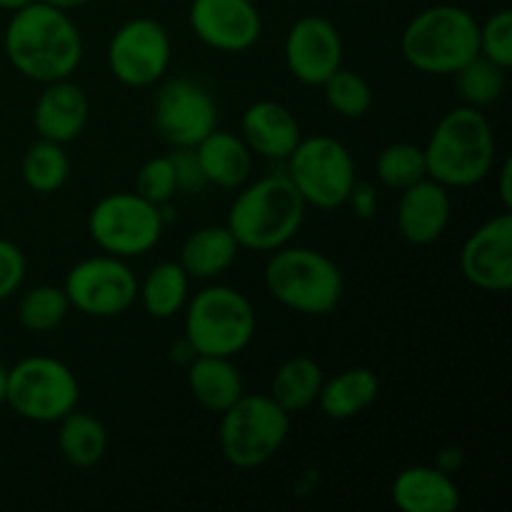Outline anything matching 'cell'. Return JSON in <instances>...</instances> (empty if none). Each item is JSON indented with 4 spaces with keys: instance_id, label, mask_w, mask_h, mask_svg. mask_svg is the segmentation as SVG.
Here are the masks:
<instances>
[{
    "instance_id": "cell-1",
    "label": "cell",
    "mask_w": 512,
    "mask_h": 512,
    "mask_svg": "<svg viewBox=\"0 0 512 512\" xmlns=\"http://www.w3.org/2000/svg\"><path fill=\"white\" fill-rule=\"evenodd\" d=\"M8 63L23 78L53 83L70 78L83 60V35L65 10L33 0L13 10L3 33Z\"/></svg>"
},
{
    "instance_id": "cell-2",
    "label": "cell",
    "mask_w": 512,
    "mask_h": 512,
    "mask_svg": "<svg viewBox=\"0 0 512 512\" xmlns=\"http://www.w3.org/2000/svg\"><path fill=\"white\" fill-rule=\"evenodd\" d=\"M238 190L225 225L240 248L273 253L303 228L308 205L285 173L265 175Z\"/></svg>"
},
{
    "instance_id": "cell-3",
    "label": "cell",
    "mask_w": 512,
    "mask_h": 512,
    "mask_svg": "<svg viewBox=\"0 0 512 512\" xmlns=\"http://www.w3.org/2000/svg\"><path fill=\"white\" fill-rule=\"evenodd\" d=\"M428 178L445 188H473L495 168V135L485 113L473 105L448 110L425 145Z\"/></svg>"
},
{
    "instance_id": "cell-4",
    "label": "cell",
    "mask_w": 512,
    "mask_h": 512,
    "mask_svg": "<svg viewBox=\"0 0 512 512\" xmlns=\"http://www.w3.org/2000/svg\"><path fill=\"white\" fill-rule=\"evenodd\" d=\"M480 23L470 10L453 3L423 8L400 35V53L418 73L455 75L480 55Z\"/></svg>"
},
{
    "instance_id": "cell-5",
    "label": "cell",
    "mask_w": 512,
    "mask_h": 512,
    "mask_svg": "<svg viewBox=\"0 0 512 512\" xmlns=\"http://www.w3.org/2000/svg\"><path fill=\"white\" fill-rule=\"evenodd\" d=\"M265 288L283 308L298 315H328L345 293V278L330 255L283 245L265 263Z\"/></svg>"
},
{
    "instance_id": "cell-6",
    "label": "cell",
    "mask_w": 512,
    "mask_h": 512,
    "mask_svg": "<svg viewBox=\"0 0 512 512\" xmlns=\"http://www.w3.org/2000/svg\"><path fill=\"white\" fill-rule=\"evenodd\" d=\"M185 313L183 338L193 345L195 355L235 358L255 335L253 303L230 285H208L190 295Z\"/></svg>"
},
{
    "instance_id": "cell-7",
    "label": "cell",
    "mask_w": 512,
    "mask_h": 512,
    "mask_svg": "<svg viewBox=\"0 0 512 512\" xmlns=\"http://www.w3.org/2000/svg\"><path fill=\"white\" fill-rule=\"evenodd\" d=\"M290 435V415L270 395L243 393L220 413L218 445L225 463L253 470L273 460Z\"/></svg>"
},
{
    "instance_id": "cell-8",
    "label": "cell",
    "mask_w": 512,
    "mask_h": 512,
    "mask_svg": "<svg viewBox=\"0 0 512 512\" xmlns=\"http://www.w3.org/2000/svg\"><path fill=\"white\" fill-rule=\"evenodd\" d=\"M285 175L303 195L305 205L318 210L343 208L355 185V160L348 145L330 135L300 138L285 160Z\"/></svg>"
},
{
    "instance_id": "cell-9",
    "label": "cell",
    "mask_w": 512,
    "mask_h": 512,
    "mask_svg": "<svg viewBox=\"0 0 512 512\" xmlns=\"http://www.w3.org/2000/svg\"><path fill=\"white\" fill-rule=\"evenodd\" d=\"M80 385L63 360L48 355L23 358L8 368L5 405L30 423H58L78 408Z\"/></svg>"
},
{
    "instance_id": "cell-10",
    "label": "cell",
    "mask_w": 512,
    "mask_h": 512,
    "mask_svg": "<svg viewBox=\"0 0 512 512\" xmlns=\"http://www.w3.org/2000/svg\"><path fill=\"white\" fill-rule=\"evenodd\" d=\"M165 218L160 205L138 193H110L93 205L88 233L103 253L115 258H140L160 243Z\"/></svg>"
},
{
    "instance_id": "cell-11",
    "label": "cell",
    "mask_w": 512,
    "mask_h": 512,
    "mask_svg": "<svg viewBox=\"0 0 512 512\" xmlns=\"http://www.w3.org/2000/svg\"><path fill=\"white\" fill-rule=\"evenodd\" d=\"M70 308L88 318H118L138 300V278L128 260L93 255L68 270L63 283Z\"/></svg>"
},
{
    "instance_id": "cell-12",
    "label": "cell",
    "mask_w": 512,
    "mask_h": 512,
    "mask_svg": "<svg viewBox=\"0 0 512 512\" xmlns=\"http://www.w3.org/2000/svg\"><path fill=\"white\" fill-rule=\"evenodd\" d=\"M173 60V40L153 18L125 20L108 43V68L128 88H150L165 78Z\"/></svg>"
},
{
    "instance_id": "cell-13",
    "label": "cell",
    "mask_w": 512,
    "mask_h": 512,
    "mask_svg": "<svg viewBox=\"0 0 512 512\" xmlns=\"http://www.w3.org/2000/svg\"><path fill=\"white\" fill-rule=\"evenodd\" d=\"M155 128L170 148H195L218 128V103L195 78H168L155 93Z\"/></svg>"
},
{
    "instance_id": "cell-14",
    "label": "cell",
    "mask_w": 512,
    "mask_h": 512,
    "mask_svg": "<svg viewBox=\"0 0 512 512\" xmlns=\"http://www.w3.org/2000/svg\"><path fill=\"white\" fill-rule=\"evenodd\" d=\"M283 58L298 83L320 88L335 70L343 68L340 30L323 15H303L285 35Z\"/></svg>"
},
{
    "instance_id": "cell-15",
    "label": "cell",
    "mask_w": 512,
    "mask_h": 512,
    "mask_svg": "<svg viewBox=\"0 0 512 512\" xmlns=\"http://www.w3.org/2000/svg\"><path fill=\"white\" fill-rule=\"evenodd\" d=\"M460 273L473 288L485 293H508L512 288V215L503 210L485 220L460 248Z\"/></svg>"
},
{
    "instance_id": "cell-16",
    "label": "cell",
    "mask_w": 512,
    "mask_h": 512,
    "mask_svg": "<svg viewBox=\"0 0 512 512\" xmlns=\"http://www.w3.org/2000/svg\"><path fill=\"white\" fill-rule=\"evenodd\" d=\"M188 20L195 38L220 53H245L263 35L255 0H193Z\"/></svg>"
},
{
    "instance_id": "cell-17",
    "label": "cell",
    "mask_w": 512,
    "mask_h": 512,
    "mask_svg": "<svg viewBox=\"0 0 512 512\" xmlns=\"http://www.w3.org/2000/svg\"><path fill=\"white\" fill-rule=\"evenodd\" d=\"M453 218L450 188L425 175L418 183L400 190L395 225L410 245H430L443 238Z\"/></svg>"
},
{
    "instance_id": "cell-18",
    "label": "cell",
    "mask_w": 512,
    "mask_h": 512,
    "mask_svg": "<svg viewBox=\"0 0 512 512\" xmlns=\"http://www.w3.org/2000/svg\"><path fill=\"white\" fill-rule=\"evenodd\" d=\"M90 118L88 93L70 78L43 83L33 108V128L38 138L53 143H73L80 138Z\"/></svg>"
},
{
    "instance_id": "cell-19",
    "label": "cell",
    "mask_w": 512,
    "mask_h": 512,
    "mask_svg": "<svg viewBox=\"0 0 512 512\" xmlns=\"http://www.w3.org/2000/svg\"><path fill=\"white\" fill-rule=\"evenodd\" d=\"M240 138L250 153L268 160H288L295 145L300 143V123L278 100H255L243 110L240 118Z\"/></svg>"
},
{
    "instance_id": "cell-20",
    "label": "cell",
    "mask_w": 512,
    "mask_h": 512,
    "mask_svg": "<svg viewBox=\"0 0 512 512\" xmlns=\"http://www.w3.org/2000/svg\"><path fill=\"white\" fill-rule=\"evenodd\" d=\"M390 495L403 512H455L463 503L453 475L438 465H410L400 470Z\"/></svg>"
},
{
    "instance_id": "cell-21",
    "label": "cell",
    "mask_w": 512,
    "mask_h": 512,
    "mask_svg": "<svg viewBox=\"0 0 512 512\" xmlns=\"http://www.w3.org/2000/svg\"><path fill=\"white\" fill-rule=\"evenodd\" d=\"M190 395L208 413H225L235 400L243 398L245 383L233 358L195 355L185 368Z\"/></svg>"
},
{
    "instance_id": "cell-22",
    "label": "cell",
    "mask_w": 512,
    "mask_h": 512,
    "mask_svg": "<svg viewBox=\"0 0 512 512\" xmlns=\"http://www.w3.org/2000/svg\"><path fill=\"white\" fill-rule=\"evenodd\" d=\"M195 155L208 185L225 190L243 188L253 173V153L240 135L218 130L195 145Z\"/></svg>"
},
{
    "instance_id": "cell-23",
    "label": "cell",
    "mask_w": 512,
    "mask_h": 512,
    "mask_svg": "<svg viewBox=\"0 0 512 512\" xmlns=\"http://www.w3.org/2000/svg\"><path fill=\"white\" fill-rule=\"evenodd\" d=\"M380 380L370 368L355 365L335 373L333 378L323 380L318 405L325 418L350 420L370 408L378 400Z\"/></svg>"
},
{
    "instance_id": "cell-24",
    "label": "cell",
    "mask_w": 512,
    "mask_h": 512,
    "mask_svg": "<svg viewBox=\"0 0 512 512\" xmlns=\"http://www.w3.org/2000/svg\"><path fill=\"white\" fill-rule=\"evenodd\" d=\"M238 250L240 245L228 225H205L185 238L178 263L190 280H213L235 263Z\"/></svg>"
},
{
    "instance_id": "cell-25",
    "label": "cell",
    "mask_w": 512,
    "mask_h": 512,
    "mask_svg": "<svg viewBox=\"0 0 512 512\" xmlns=\"http://www.w3.org/2000/svg\"><path fill=\"white\" fill-rule=\"evenodd\" d=\"M138 300L150 318H175L178 313H183L190 300V275L185 273L178 260L153 265L143 283L138 280Z\"/></svg>"
},
{
    "instance_id": "cell-26",
    "label": "cell",
    "mask_w": 512,
    "mask_h": 512,
    "mask_svg": "<svg viewBox=\"0 0 512 512\" xmlns=\"http://www.w3.org/2000/svg\"><path fill=\"white\" fill-rule=\"evenodd\" d=\"M323 380L325 373L318 360L308 358V355H295L275 370L268 395L288 415L303 413L310 405L318 403Z\"/></svg>"
},
{
    "instance_id": "cell-27",
    "label": "cell",
    "mask_w": 512,
    "mask_h": 512,
    "mask_svg": "<svg viewBox=\"0 0 512 512\" xmlns=\"http://www.w3.org/2000/svg\"><path fill=\"white\" fill-rule=\"evenodd\" d=\"M58 450L73 468H93L105 458L108 430L95 415L75 408L58 420Z\"/></svg>"
},
{
    "instance_id": "cell-28",
    "label": "cell",
    "mask_w": 512,
    "mask_h": 512,
    "mask_svg": "<svg viewBox=\"0 0 512 512\" xmlns=\"http://www.w3.org/2000/svg\"><path fill=\"white\" fill-rule=\"evenodd\" d=\"M20 175H23V183L33 193H58L68 183L70 175V158L65 153V145L38 138V143H33L25 150L23 163H20Z\"/></svg>"
},
{
    "instance_id": "cell-29",
    "label": "cell",
    "mask_w": 512,
    "mask_h": 512,
    "mask_svg": "<svg viewBox=\"0 0 512 512\" xmlns=\"http://www.w3.org/2000/svg\"><path fill=\"white\" fill-rule=\"evenodd\" d=\"M68 313V295L58 285H35L18 303V323L28 333H53Z\"/></svg>"
},
{
    "instance_id": "cell-30",
    "label": "cell",
    "mask_w": 512,
    "mask_h": 512,
    "mask_svg": "<svg viewBox=\"0 0 512 512\" xmlns=\"http://www.w3.org/2000/svg\"><path fill=\"white\" fill-rule=\"evenodd\" d=\"M455 80H458L463 103L483 110L503 98L505 85H508V70L478 55V58H473L455 73Z\"/></svg>"
},
{
    "instance_id": "cell-31",
    "label": "cell",
    "mask_w": 512,
    "mask_h": 512,
    "mask_svg": "<svg viewBox=\"0 0 512 512\" xmlns=\"http://www.w3.org/2000/svg\"><path fill=\"white\" fill-rule=\"evenodd\" d=\"M375 173L378 180L390 190H405L408 185L418 183L428 175L425 165V150L413 143H393L385 145L375 160Z\"/></svg>"
},
{
    "instance_id": "cell-32",
    "label": "cell",
    "mask_w": 512,
    "mask_h": 512,
    "mask_svg": "<svg viewBox=\"0 0 512 512\" xmlns=\"http://www.w3.org/2000/svg\"><path fill=\"white\" fill-rule=\"evenodd\" d=\"M320 88H323L325 103L340 118L358 120L368 115V110L373 108V90H370L368 80L360 73H355V70L338 68Z\"/></svg>"
},
{
    "instance_id": "cell-33",
    "label": "cell",
    "mask_w": 512,
    "mask_h": 512,
    "mask_svg": "<svg viewBox=\"0 0 512 512\" xmlns=\"http://www.w3.org/2000/svg\"><path fill=\"white\" fill-rule=\"evenodd\" d=\"M135 193L143 195L145 200L155 205H165L173 200V195L178 193V180H175L170 153L143 163V168L138 170V178H135Z\"/></svg>"
},
{
    "instance_id": "cell-34",
    "label": "cell",
    "mask_w": 512,
    "mask_h": 512,
    "mask_svg": "<svg viewBox=\"0 0 512 512\" xmlns=\"http://www.w3.org/2000/svg\"><path fill=\"white\" fill-rule=\"evenodd\" d=\"M478 43H480V55L493 63H498L500 68L510 70L512 65V13L508 8L498 10L490 18H485L480 23L478 30Z\"/></svg>"
},
{
    "instance_id": "cell-35",
    "label": "cell",
    "mask_w": 512,
    "mask_h": 512,
    "mask_svg": "<svg viewBox=\"0 0 512 512\" xmlns=\"http://www.w3.org/2000/svg\"><path fill=\"white\" fill-rule=\"evenodd\" d=\"M25 253L13 243V240L0 238V303L10 295L18 293L25 278Z\"/></svg>"
},
{
    "instance_id": "cell-36",
    "label": "cell",
    "mask_w": 512,
    "mask_h": 512,
    "mask_svg": "<svg viewBox=\"0 0 512 512\" xmlns=\"http://www.w3.org/2000/svg\"><path fill=\"white\" fill-rule=\"evenodd\" d=\"M170 160H173L175 180H178V193H200L208 185L195 148H173Z\"/></svg>"
},
{
    "instance_id": "cell-37",
    "label": "cell",
    "mask_w": 512,
    "mask_h": 512,
    "mask_svg": "<svg viewBox=\"0 0 512 512\" xmlns=\"http://www.w3.org/2000/svg\"><path fill=\"white\" fill-rule=\"evenodd\" d=\"M345 205H350L360 220H370L378 213V193H375V188L370 183H358V180H355Z\"/></svg>"
},
{
    "instance_id": "cell-38",
    "label": "cell",
    "mask_w": 512,
    "mask_h": 512,
    "mask_svg": "<svg viewBox=\"0 0 512 512\" xmlns=\"http://www.w3.org/2000/svg\"><path fill=\"white\" fill-rule=\"evenodd\" d=\"M498 175H500V180H498L500 200H503V208L510 210L512 208V183H510V178H512V160L510 158L505 160L503 168L498 170Z\"/></svg>"
},
{
    "instance_id": "cell-39",
    "label": "cell",
    "mask_w": 512,
    "mask_h": 512,
    "mask_svg": "<svg viewBox=\"0 0 512 512\" xmlns=\"http://www.w3.org/2000/svg\"><path fill=\"white\" fill-rule=\"evenodd\" d=\"M438 465L440 470H445V473H450L453 475L455 470L460 468V465H463V450L460 448H453V445H450V448H445L443 453L438 455Z\"/></svg>"
},
{
    "instance_id": "cell-40",
    "label": "cell",
    "mask_w": 512,
    "mask_h": 512,
    "mask_svg": "<svg viewBox=\"0 0 512 512\" xmlns=\"http://www.w3.org/2000/svg\"><path fill=\"white\" fill-rule=\"evenodd\" d=\"M193 358H195V350H193V345H190L185 338L178 340V343L170 348V360H175V363L183 365V368H188V363Z\"/></svg>"
},
{
    "instance_id": "cell-41",
    "label": "cell",
    "mask_w": 512,
    "mask_h": 512,
    "mask_svg": "<svg viewBox=\"0 0 512 512\" xmlns=\"http://www.w3.org/2000/svg\"><path fill=\"white\" fill-rule=\"evenodd\" d=\"M45 3L53 5V8L65 10V13H70V10H78V8H83V5H88L90 0H45Z\"/></svg>"
},
{
    "instance_id": "cell-42",
    "label": "cell",
    "mask_w": 512,
    "mask_h": 512,
    "mask_svg": "<svg viewBox=\"0 0 512 512\" xmlns=\"http://www.w3.org/2000/svg\"><path fill=\"white\" fill-rule=\"evenodd\" d=\"M5 390H8V368L0 363V405H5Z\"/></svg>"
},
{
    "instance_id": "cell-43",
    "label": "cell",
    "mask_w": 512,
    "mask_h": 512,
    "mask_svg": "<svg viewBox=\"0 0 512 512\" xmlns=\"http://www.w3.org/2000/svg\"><path fill=\"white\" fill-rule=\"evenodd\" d=\"M28 3H33V0H0V8L10 10V13H13V10H20L23 5H28Z\"/></svg>"
}]
</instances>
